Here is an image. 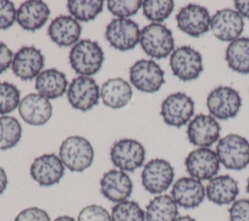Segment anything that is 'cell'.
Returning <instances> with one entry per match:
<instances>
[{"mask_svg": "<svg viewBox=\"0 0 249 221\" xmlns=\"http://www.w3.org/2000/svg\"><path fill=\"white\" fill-rule=\"evenodd\" d=\"M104 61V53L97 42L84 39L77 42L69 53V62L73 70L81 76L96 74Z\"/></svg>", "mask_w": 249, "mask_h": 221, "instance_id": "cell-1", "label": "cell"}, {"mask_svg": "<svg viewBox=\"0 0 249 221\" xmlns=\"http://www.w3.org/2000/svg\"><path fill=\"white\" fill-rule=\"evenodd\" d=\"M93 148L90 142L79 135L64 139L59 147V158L70 171L82 172L89 168L93 161Z\"/></svg>", "mask_w": 249, "mask_h": 221, "instance_id": "cell-2", "label": "cell"}, {"mask_svg": "<svg viewBox=\"0 0 249 221\" xmlns=\"http://www.w3.org/2000/svg\"><path fill=\"white\" fill-rule=\"evenodd\" d=\"M139 43L146 55L157 59L165 58L174 51L172 32L161 23L152 22L144 26Z\"/></svg>", "mask_w": 249, "mask_h": 221, "instance_id": "cell-3", "label": "cell"}, {"mask_svg": "<svg viewBox=\"0 0 249 221\" xmlns=\"http://www.w3.org/2000/svg\"><path fill=\"white\" fill-rule=\"evenodd\" d=\"M215 152L228 169L241 170L249 165V141L241 135L231 133L222 137Z\"/></svg>", "mask_w": 249, "mask_h": 221, "instance_id": "cell-4", "label": "cell"}, {"mask_svg": "<svg viewBox=\"0 0 249 221\" xmlns=\"http://www.w3.org/2000/svg\"><path fill=\"white\" fill-rule=\"evenodd\" d=\"M145 156L144 146L139 141L131 138H122L116 141L110 150L113 165L124 172H132L141 167Z\"/></svg>", "mask_w": 249, "mask_h": 221, "instance_id": "cell-5", "label": "cell"}, {"mask_svg": "<svg viewBox=\"0 0 249 221\" xmlns=\"http://www.w3.org/2000/svg\"><path fill=\"white\" fill-rule=\"evenodd\" d=\"M173 179L174 168L164 159L156 158L149 161L141 172L142 186L147 192L154 195L165 192L171 186Z\"/></svg>", "mask_w": 249, "mask_h": 221, "instance_id": "cell-6", "label": "cell"}, {"mask_svg": "<svg viewBox=\"0 0 249 221\" xmlns=\"http://www.w3.org/2000/svg\"><path fill=\"white\" fill-rule=\"evenodd\" d=\"M129 80L138 91L152 93L164 84V71L152 59H139L129 68Z\"/></svg>", "mask_w": 249, "mask_h": 221, "instance_id": "cell-7", "label": "cell"}, {"mask_svg": "<svg viewBox=\"0 0 249 221\" xmlns=\"http://www.w3.org/2000/svg\"><path fill=\"white\" fill-rule=\"evenodd\" d=\"M206 105L211 116L219 120L233 118L241 107L239 92L227 86H220L212 90L206 99Z\"/></svg>", "mask_w": 249, "mask_h": 221, "instance_id": "cell-8", "label": "cell"}, {"mask_svg": "<svg viewBox=\"0 0 249 221\" xmlns=\"http://www.w3.org/2000/svg\"><path fill=\"white\" fill-rule=\"evenodd\" d=\"M169 65L172 73L184 82L196 79L203 70L200 53L190 46L174 50L170 55Z\"/></svg>", "mask_w": 249, "mask_h": 221, "instance_id": "cell-9", "label": "cell"}, {"mask_svg": "<svg viewBox=\"0 0 249 221\" xmlns=\"http://www.w3.org/2000/svg\"><path fill=\"white\" fill-rule=\"evenodd\" d=\"M139 25L129 18H114L106 27L105 37L109 44L121 51L125 52L135 48L140 40Z\"/></svg>", "mask_w": 249, "mask_h": 221, "instance_id": "cell-10", "label": "cell"}, {"mask_svg": "<svg viewBox=\"0 0 249 221\" xmlns=\"http://www.w3.org/2000/svg\"><path fill=\"white\" fill-rule=\"evenodd\" d=\"M195 112V102L184 92L169 94L161 103L160 116L165 124L180 128L186 125Z\"/></svg>", "mask_w": 249, "mask_h": 221, "instance_id": "cell-11", "label": "cell"}, {"mask_svg": "<svg viewBox=\"0 0 249 221\" xmlns=\"http://www.w3.org/2000/svg\"><path fill=\"white\" fill-rule=\"evenodd\" d=\"M100 90L91 77L78 76L72 80L67 90V98L71 106L80 111H89L98 104Z\"/></svg>", "mask_w": 249, "mask_h": 221, "instance_id": "cell-12", "label": "cell"}, {"mask_svg": "<svg viewBox=\"0 0 249 221\" xmlns=\"http://www.w3.org/2000/svg\"><path fill=\"white\" fill-rule=\"evenodd\" d=\"M185 167L189 175L199 181L210 180L220 169V161L215 151L209 148H197L185 159Z\"/></svg>", "mask_w": 249, "mask_h": 221, "instance_id": "cell-13", "label": "cell"}, {"mask_svg": "<svg viewBox=\"0 0 249 221\" xmlns=\"http://www.w3.org/2000/svg\"><path fill=\"white\" fill-rule=\"evenodd\" d=\"M45 56L34 46H23L14 55L12 70L22 81H31L41 73Z\"/></svg>", "mask_w": 249, "mask_h": 221, "instance_id": "cell-14", "label": "cell"}, {"mask_svg": "<svg viewBox=\"0 0 249 221\" xmlns=\"http://www.w3.org/2000/svg\"><path fill=\"white\" fill-rule=\"evenodd\" d=\"M221 127L211 115L198 114L188 125L187 135L189 141L198 148H208L220 136Z\"/></svg>", "mask_w": 249, "mask_h": 221, "instance_id": "cell-15", "label": "cell"}, {"mask_svg": "<svg viewBox=\"0 0 249 221\" xmlns=\"http://www.w3.org/2000/svg\"><path fill=\"white\" fill-rule=\"evenodd\" d=\"M176 21L181 31L193 37H199L209 30L211 18L206 8L197 4H189L176 15Z\"/></svg>", "mask_w": 249, "mask_h": 221, "instance_id": "cell-16", "label": "cell"}, {"mask_svg": "<svg viewBox=\"0 0 249 221\" xmlns=\"http://www.w3.org/2000/svg\"><path fill=\"white\" fill-rule=\"evenodd\" d=\"M243 18L232 9L217 11L210 21V29L213 35L224 42H232L239 38L243 32Z\"/></svg>", "mask_w": 249, "mask_h": 221, "instance_id": "cell-17", "label": "cell"}, {"mask_svg": "<svg viewBox=\"0 0 249 221\" xmlns=\"http://www.w3.org/2000/svg\"><path fill=\"white\" fill-rule=\"evenodd\" d=\"M64 166L58 156L53 153L37 157L30 166V175L40 186H53L64 175Z\"/></svg>", "mask_w": 249, "mask_h": 221, "instance_id": "cell-18", "label": "cell"}, {"mask_svg": "<svg viewBox=\"0 0 249 221\" xmlns=\"http://www.w3.org/2000/svg\"><path fill=\"white\" fill-rule=\"evenodd\" d=\"M132 181L127 173L120 169L105 172L100 179V192L104 198L113 203L127 200L132 193Z\"/></svg>", "mask_w": 249, "mask_h": 221, "instance_id": "cell-19", "label": "cell"}, {"mask_svg": "<svg viewBox=\"0 0 249 221\" xmlns=\"http://www.w3.org/2000/svg\"><path fill=\"white\" fill-rule=\"evenodd\" d=\"M171 197L177 205L184 208H195L200 205L205 198V188L201 181L191 176L181 177L171 189Z\"/></svg>", "mask_w": 249, "mask_h": 221, "instance_id": "cell-20", "label": "cell"}, {"mask_svg": "<svg viewBox=\"0 0 249 221\" xmlns=\"http://www.w3.org/2000/svg\"><path fill=\"white\" fill-rule=\"evenodd\" d=\"M21 119L31 126H42L52 117L53 106L50 100L39 93H29L21 98L18 105Z\"/></svg>", "mask_w": 249, "mask_h": 221, "instance_id": "cell-21", "label": "cell"}, {"mask_svg": "<svg viewBox=\"0 0 249 221\" xmlns=\"http://www.w3.org/2000/svg\"><path fill=\"white\" fill-rule=\"evenodd\" d=\"M82 27L79 21L73 17L65 15L54 18L48 27L50 38L59 47L74 46L79 42Z\"/></svg>", "mask_w": 249, "mask_h": 221, "instance_id": "cell-22", "label": "cell"}, {"mask_svg": "<svg viewBox=\"0 0 249 221\" xmlns=\"http://www.w3.org/2000/svg\"><path fill=\"white\" fill-rule=\"evenodd\" d=\"M51 10L48 5L40 0L23 2L17 10V21L24 30L35 31L43 27L48 21Z\"/></svg>", "mask_w": 249, "mask_h": 221, "instance_id": "cell-23", "label": "cell"}, {"mask_svg": "<svg viewBox=\"0 0 249 221\" xmlns=\"http://www.w3.org/2000/svg\"><path fill=\"white\" fill-rule=\"evenodd\" d=\"M239 193L237 181L230 175H216L205 187L207 199L218 205L232 203Z\"/></svg>", "mask_w": 249, "mask_h": 221, "instance_id": "cell-24", "label": "cell"}, {"mask_svg": "<svg viewBox=\"0 0 249 221\" xmlns=\"http://www.w3.org/2000/svg\"><path fill=\"white\" fill-rule=\"evenodd\" d=\"M68 81L65 74L55 68L42 71L36 78L35 90L48 99L61 97L67 89Z\"/></svg>", "mask_w": 249, "mask_h": 221, "instance_id": "cell-25", "label": "cell"}, {"mask_svg": "<svg viewBox=\"0 0 249 221\" xmlns=\"http://www.w3.org/2000/svg\"><path fill=\"white\" fill-rule=\"evenodd\" d=\"M132 96L130 85L123 78L108 79L101 87L100 97L105 106L113 109L123 108Z\"/></svg>", "mask_w": 249, "mask_h": 221, "instance_id": "cell-26", "label": "cell"}, {"mask_svg": "<svg viewBox=\"0 0 249 221\" xmlns=\"http://www.w3.org/2000/svg\"><path fill=\"white\" fill-rule=\"evenodd\" d=\"M147 221H174L178 217V205L171 196L159 195L146 206Z\"/></svg>", "mask_w": 249, "mask_h": 221, "instance_id": "cell-27", "label": "cell"}, {"mask_svg": "<svg viewBox=\"0 0 249 221\" xmlns=\"http://www.w3.org/2000/svg\"><path fill=\"white\" fill-rule=\"evenodd\" d=\"M229 67L240 74H249V38L239 37L229 44L226 50Z\"/></svg>", "mask_w": 249, "mask_h": 221, "instance_id": "cell-28", "label": "cell"}, {"mask_svg": "<svg viewBox=\"0 0 249 221\" xmlns=\"http://www.w3.org/2000/svg\"><path fill=\"white\" fill-rule=\"evenodd\" d=\"M104 2L101 0H69L67 9L75 19L80 21L93 20L103 10Z\"/></svg>", "mask_w": 249, "mask_h": 221, "instance_id": "cell-29", "label": "cell"}, {"mask_svg": "<svg viewBox=\"0 0 249 221\" xmlns=\"http://www.w3.org/2000/svg\"><path fill=\"white\" fill-rule=\"evenodd\" d=\"M21 126L18 119L12 116H0V150L15 147L21 137Z\"/></svg>", "mask_w": 249, "mask_h": 221, "instance_id": "cell-30", "label": "cell"}, {"mask_svg": "<svg viewBox=\"0 0 249 221\" xmlns=\"http://www.w3.org/2000/svg\"><path fill=\"white\" fill-rule=\"evenodd\" d=\"M112 221H145L146 215L138 203L125 200L112 207Z\"/></svg>", "mask_w": 249, "mask_h": 221, "instance_id": "cell-31", "label": "cell"}, {"mask_svg": "<svg viewBox=\"0 0 249 221\" xmlns=\"http://www.w3.org/2000/svg\"><path fill=\"white\" fill-rule=\"evenodd\" d=\"M143 15L151 21L160 23L166 19L174 9L171 0H146L142 3Z\"/></svg>", "mask_w": 249, "mask_h": 221, "instance_id": "cell-32", "label": "cell"}, {"mask_svg": "<svg viewBox=\"0 0 249 221\" xmlns=\"http://www.w3.org/2000/svg\"><path fill=\"white\" fill-rule=\"evenodd\" d=\"M20 92L9 82H0V115L5 116L13 112L19 105Z\"/></svg>", "mask_w": 249, "mask_h": 221, "instance_id": "cell-33", "label": "cell"}, {"mask_svg": "<svg viewBox=\"0 0 249 221\" xmlns=\"http://www.w3.org/2000/svg\"><path fill=\"white\" fill-rule=\"evenodd\" d=\"M143 1L140 0H128V1H107V8L111 14L118 17V18H127L130 16L135 15L142 7Z\"/></svg>", "mask_w": 249, "mask_h": 221, "instance_id": "cell-34", "label": "cell"}, {"mask_svg": "<svg viewBox=\"0 0 249 221\" xmlns=\"http://www.w3.org/2000/svg\"><path fill=\"white\" fill-rule=\"evenodd\" d=\"M77 221H112V219L111 214L103 206L89 204L79 212Z\"/></svg>", "mask_w": 249, "mask_h": 221, "instance_id": "cell-35", "label": "cell"}, {"mask_svg": "<svg viewBox=\"0 0 249 221\" xmlns=\"http://www.w3.org/2000/svg\"><path fill=\"white\" fill-rule=\"evenodd\" d=\"M17 19V11L13 2L0 0V30L10 28Z\"/></svg>", "mask_w": 249, "mask_h": 221, "instance_id": "cell-36", "label": "cell"}, {"mask_svg": "<svg viewBox=\"0 0 249 221\" xmlns=\"http://www.w3.org/2000/svg\"><path fill=\"white\" fill-rule=\"evenodd\" d=\"M230 221H249V199L234 201L229 208Z\"/></svg>", "mask_w": 249, "mask_h": 221, "instance_id": "cell-37", "label": "cell"}, {"mask_svg": "<svg viewBox=\"0 0 249 221\" xmlns=\"http://www.w3.org/2000/svg\"><path fill=\"white\" fill-rule=\"evenodd\" d=\"M14 221H51V219L46 210L32 206L22 209L16 216Z\"/></svg>", "mask_w": 249, "mask_h": 221, "instance_id": "cell-38", "label": "cell"}, {"mask_svg": "<svg viewBox=\"0 0 249 221\" xmlns=\"http://www.w3.org/2000/svg\"><path fill=\"white\" fill-rule=\"evenodd\" d=\"M14 54L3 42H0V74L4 73L12 64Z\"/></svg>", "mask_w": 249, "mask_h": 221, "instance_id": "cell-39", "label": "cell"}, {"mask_svg": "<svg viewBox=\"0 0 249 221\" xmlns=\"http://www.w3.org/2000/svg\"><path fill=\"white\" fill-rule=\"evenodd\" d=\"M234 7L241 17L249 18V0H236Z\"/></svg>", "mask_w": 249, "mask_h": 221, "instance_id": "cell-40", "label": "cell"}, {"mask_svg": "<svg viewBox=\"0 0 249 221\" xmlns=\"http://www.w3.org/2000/svg\"><path fill=\"white\" fill-rule=\"evenodd\" d=\"M8 185V177L6 171L2 166H0V195L6 190Z\"/></svg>", "mask_w": 249, "mask_h": 221, "instance_id": "cell-41", "label": "cell"}, {"mask_svg": "<svg viewBox=\"0 0 249 221\" xmlns=\"http://www.w3.org/2000/svg\"><path fill=\"white\" fill-rule=\"evenodd\" d=\"M174 221H196V220L190 215H182V216H178Z\"/></svg>", "mask_w": 249, "mask_h": 221, "instance_id": "cell-42", "label": "cell"}, {"mask_svg": "<svg viewBox=\"0 0 249 221\" xmlns=\"http://www.w3.org/2000/svg\"><path fill=\"white\" fill-rule=\"evenodd\" d=\"M53 221H76L73 217L71 216H68V215H61V216H58L56 217Z\"/></svg>", "mask_w": 249, "mask_h": 221, "instance_id": "cell-43", "label": "cell"}, {"mask_svg": "<svg viewBox=\"0 0 249 221\" xmlns=\"http://www.w3.org/2000/svg\"><path fill=\"white\" fill-rule=\"evenodd\" d=\"M246 191H247V193L249 194V178H248V180H247V184H246Z\"/></svg>", "mask_w": 249, "mask_h": 221, "instance_id": "cell-44", "label": "cell"}]
</instances>
